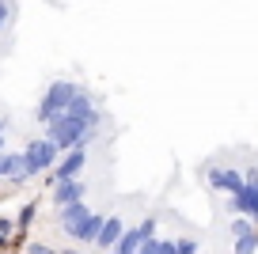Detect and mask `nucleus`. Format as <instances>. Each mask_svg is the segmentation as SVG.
Returning <instances> with one entry per match:
<instances>
[{
	"label": "nucleus",
	"instance_id": "nucleus-1",
	"mask_svg": "<svg viewBox=\"0 0 258 254\" xmlns=\"http://www.w3.org/2000/svg\"><path fill=\"white\" fill-rule=\"evenodd\" d=\"M91 129H95V125H91L88 118H80V114H73V110H64V114H57L53 121H46V137H49L61 152L84 144V141L91 137Z\"/></svg>",
	"mask_w": 258,
	"mask_h": 254
},
{
	"label": "nucleus",
	"instance_id": "nucleus-2",
	"mask_svg": "<svg viewBox=\"0 0 258 254\" xmlns=\"http://www.w3.org/2000/svg\"><path fill=\"white\" fill-rule=\"evenodd\" d=\"M80 91H84V88H76L73 80H53V84H49V91L42 95V103H38V121H53L57 114H64Z\"/></svg>",
	"mask_w": 258,
	"mask_h": 254
},
{
	"label": "nucleus",
	"instance_id": "nucleus-3",
	"mask_svg": "<svg viewBox=\"0 0 258 254\" xmlns=\"http://www.w3.org/2000/svg\"><path fill=\"white\" fill-rule=\"evenodd\" d=\"M57 152H61V148H57L49 137L31 141V144L23 148V156H27V175L34 178V175H42V171H53V167H57Z\"/></svg>",
	"mask_w": 258,
	"mask_h": 254
},
{
	"label": "nucleus",
	"instance_id": "nucleus-4",
	"mask_svg": "<svg viewBox=\"0 0 258 254\" xmlns=\"http://www.w3.org/2000/svg\"><path fill=\"white\" fill-rule=\"evenodd\" d=\"M232 213L235 216H258V171H247L243 190L232 194Z\"/></svg>",
	"mask_w": 258,
	"mask_h": 254
},
{
	"label": "nucleus",
	"instance_id": "nucleus-5",
	"mask_svg": "<svg viewBox=\"0 0 258 254\" xmlns=\"http://www.w3.org/2000/svg\"><path fill=\"white\" fill-rule=\"evenodd\" d=\"M0 178H8L12 186H23L27 178V156L23 152H0Z\"/></svg>",
	"mask_w": 258,
	"mask_h": 254
},
{
	"label": "nucleus",
	"instance_id": "nucleus-6",
	"mask_svg": "<svg viewBox=\"0 0 258 254\" xmlns=\"http://www.w3.org/2000/svg\"><path fill=\"white\" fill-rule=\"evenodd\" d=\"M84 163H88V148H84V144L69 148V156L53 167V182H61V178H76V175L84 171Z\"/></svg>",
	"mask_w": 258,
	"mask_h": 254
},
{
	"label": "nucleus",
	"instance_id": "nucleus-7",
	"mask_svg": "<svg viewBox=\"0 0 258 254\" xmlns=\"http://www.w3.org/2000/svg\"><path fill=\"white\" fill-rule=\"evenodd\" d=\"M243 182H247V175H239V171H232V167H213V171H209V186H213V190L239 194Z\"/></svg>",
	"mask_w": 258,
	"mask_h": 254
},
{
	"label": "nucleus",
	"instance_id": "nucleus-8",
	"mask_svg": "<svg viewBox=\"0 0 258 254\" xmlns=\"http://www.w3.org/2000/svg\"><path fill=\"white\" fill-rule=\"evenodd\" d=\"M152 231H156V220L148 216V220L141 224V228H133V231H121V239H118V246H114V250H118V254H137V246L145 243V239L152 235Z\"/></svg>",
	"mask_w": 258,
	"mask_h": 254
},
{
	"label": "nucleus",
	"instance_id": "nucleus-9",
	"mask_svg": "<svg viewBox=\"0 0 258 254\" xmlns=\"http://www.w3.org/2000/svg\"><path fill=\"white\" fill-rule=\"evenodd\" d=\"M84 190H88V186H84L80 178H61V182L53 186V205L57 209H61V205H73V201L84 198Z\"/></svg>",
	"mask_w": 258,
	"mask_h": 254
},
{
	"label": "nucleus",
	"instance_id": "nucleus-10",
	"mask_svg": "<svg viewBox=\"0 0 258 254\" xmlns=\"http://www.w3.org/2000/svg\"><path fill=\"white\" fill-rule=\"evenodd\" d=\"M88 216H91V209L84 205V198H80V201H73V205H61V228L69 231V235H73V231L80 228V224L88 220Z\"/></svg>",
	"mask_w": 258,
	"mask_h": 254
},
{
	"label": "nucleus",
	"instance_id": "nucleus-11",
	"mask_svg": "<svg viewBox=\"0 0 258 254\" xmlns=\"http://www.w3.org/2000/svg\"><path fill=\"white\" fill-rule=\"evenodd\" d=\"M103 220H106L103 213H91L88 220H84L80 228L73 231V239H76V243H95V239H99V228H103Z\"/></svg>",
	"mask_w": 258,
	"mask_h": 254
},
{
	"label": "nucleus",
	"instance_id": "nucleus-12",
	"mask_svg": "<svg viewBox=\"0 0 258 254\" xmlns=\"http://www.w3.org/2000/svg\"><path fill=\"white\" fill-rule=\"evenodd\" d=\"M121 231H125L121 216H106V220H103V228H99V239H95V243H99V246H114V243L121 239Z\"/></svg>",
	"mask_w": 258,
	"mask_h": 254
},
{
	"label": "nucleus",
	"instance_id": "nucleus-13",
	"mask_svg": "<svg viewBox=\"0 0 258 254\" xmlns=\"http://www.w3.org/2000/svg\"><path fill=\"white\" fill-rule=\"evenodd\" d=\"M254 246H258V231L254 228L243 231V235H235V254H254Z\"/></svg>",
	"mask_w": 258,
	"mask_h": 254
},
{
	"label": "nucleus",
	"instance_id": "nucleus-14",
	"mask_svg": "<svg viewBox=\"0 0 258 254\" xmlns=\"http://www.w3.org/2000/svg\"><path fill=\"white\" fill-rule=\"evenodd\" d=\"M160 246H163V243H160V239H152V235H148V239H145V243H141V246H137V254H160Z\"/></svg>",
	"mask_w": 258,
	"mask_h": 254
},
{
	"label": "nucleus",
	"instance_id": "nucleus-15",
	"mask_svg": "<svg viewBox=\"0 0 258 254\" xmlns=\"http://www.w3.org/2000/svg\"><path fill=\"white\" fill-rule=\"evenodd\" d=\"M34 213H38V205H23V213H19V220H16V224H19V228H27V224L34 220Z\"/></svg>",
	"mask_w": 258,
	"mask_h": 254
},
{
	"label": "nucleus",
	"instance_id": "nucleus-16",
	"mask_svg": "<svg viewBox=\"0 0 258 254\" xmlns=\"http://www.w3.org/2000/svg\"><path fill=\"white\" fill-rule=\"evenodd\" d=\"M16 228H19V224L12 220V216H0V231H4V235H16Z\"/></svg>",
	"mask_w": 258,
	"mask_h": 254
},
{
	"label": "nucleus",
	"instance_id": "nucleus-17",
	"mask_svg": "<svg viewBox=\"0 0 258 254\" xmlns=\"http://www.w3.org/2000/svg\"><path fill=\"white\" fill-rule=\"evenodd\" d=\"M243 231H250V224L243 220V216H235V220H232V235H243Z\"/></svg>",
	"mask_w": 258,
	"mask_h": 254
},
{
	"label": "nucleus",
	"instance_id": "nucleus-18",
	"mask_svg": "<svg viewBox=\"0 0 258 254\" xmlns=\"http://www.w3.org/2000/svg\"><path fill=\"white\" fill-rule=\"evenodd\" d=\"M178 254H198V243H194V239H182V243H178Z\"/></svg>",
	"mask_w": 258,
	"mask_h": 254
},
{
	"label": "nucleus",
	"instance_id": "nucleus-19",
	"mask_svg": "<svg viewBox=\"0 0 258 254\" xmlns=\"http://www.w3.org/2000/svg\"><path fill=\"white\" fill-rule=\"evenodd\" d=\"M8 16H12V4H8V0H0V27L8 23Z\"/></svg>",
	"mask_w": 258,
	"mask_h": 254
},
{
	"label": "nucleus",
	"instance_id": "nucleus-20",
	"mask_svg": "<svg viewBox=\"0 0 258 254\" xmlns=\"http://www.w3.org/2000/svg\"><path fill=\"white\" fill-rule=\"evenodd\" d=\"M160 254H178V243H163V246H160Z\"/></svg>",
	"mask_w": 258,
	"mask_h": 254
},
{
	"label": "nucleus",
	"instance_id": "nucleus-21",
	"mask_svg": "<svg viewBox=\"0 0 258 254\" xmlns=\"http://www.w3.org/2000/svg\"><path fill=\"white\" fill-rule=\"evenodd\" d=\"M31 254H53V250H49V246H42V243H34V246H31Z\"/></svg>",
	"mask_w": 258,
	"mask_h": 254
},
{
	"label": "nucleus",
	"instance_id": "nucleus-22",
	"mask_svg": "<svg viewBox=\"0 0 258 254\" xmlns=\"http://www.w3.org/2000/svg\"><path fill=\"white\" fill-rule=\"evenodd\" d=\"M12 246V235H4V231H0V250H8Z\"/></svg>",
	"mask_w": 258,
	"mask_h": 254
},
{
	"label": "nucleus",
	"instance_id": "nucleus-23",
	"mask_svg": "<svg viewBox=\"0 0 258 254\" xmlns=\"http://www.w3.org/2000/svg\"><path fill=\"white\" fill-rule=\"evenodd\" d=\"M4 129H8V121H0V133H4Z\"/></svg>",
	"mask_w": 258,
	"mask_h": 254
},
{
	"label": "nucleus",
	"instance_id": "nucleus-24",
	"mask_svg": "<svg viewBox=\"0 0 258 254\" xmlns=\"http://www.w3.org/2000/svg\"><path fill=\"white\" fill-rule=\"evenodd\" d=\"M0 152H4V133H0Z\"/></svg>",
	"mask_w": 258,
	"mask_h": 254
}]
</instances>
